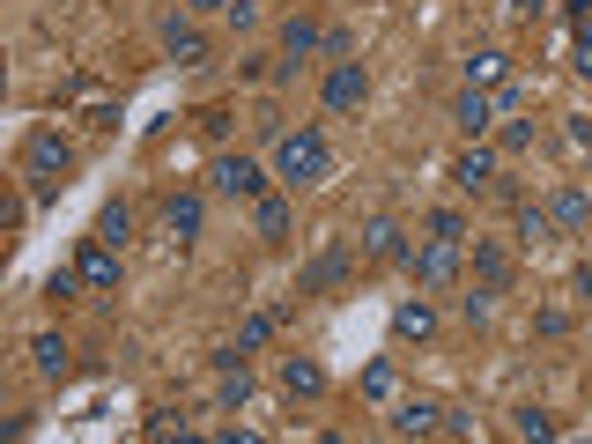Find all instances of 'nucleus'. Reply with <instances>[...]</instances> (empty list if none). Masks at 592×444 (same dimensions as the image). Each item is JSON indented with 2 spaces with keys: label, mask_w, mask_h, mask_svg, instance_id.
<instances>
[{
  "label": "nucleus",
  "mask_w": 592,
  "mask_h": 444,
  "mask_svg": "<svg viewBox=\"0 0 592 444\" xmlns=\"http://www.w3.org/2000/svg\"><path fill=\"white\" fill-rule=\"evenodd\" d=\"M67 170H75V141H67L60 126H38V134L23 141V178H30V201H52V193L67 186Z\"/></svg>",
  "instance_id": "1"
},
{
  "label": "nucleus",
  "mask_w": 592,
  "mask_h": 444,
  "mask_svg": "<svg viewBox=\"0 0 592 444\" xmlns=\"http://www.w3.org/2000/svg\"><path fill=\"white\" fill-rule=\"evenodd\" d=\"M326 163H334V156H326V134H319V126H296V134L274 141V170H282L289 186H319Z\"/></svg>",
  "instance_id": "2"
},
{
  "label": "nucleus",
  "mask_w": 592,
  "mask_h": 444,
  "mask_svg": "<svg viewBox=\"0 0 592 444\" xmlns=\"http://www.w3.org/2000/svg\"><path fill=\"white\" fill-rule=\"evenodd\" d=\"M408 267H415V282H423V289H452V282H460V244L429 238V244L408 252Z\"/></svg>",
  "instance_id": "3"
},
{
  "label": "nucleus",
  "mask_w": 592,
  "mask_h": 444,
  "mask_svg": "<svg viewBox=\"0 0 592 444\" xmlns=\"http://www.w3.org/2000/svg\"><path fill=\"white\" fill-rule=\"evenodd\" d=\"M348 267H356V252H348V244H326V252L296 275V296H326V289H340V282H348Z\"/></svg>",
  "instance_id": "4"
},
{
  "label": "nucleus",
  "mask_w": 592,
  "mask_h": 444,
  "mask_svg": "<svg viewBox=\"0 0 592 444\" xmlns=\"http://www.w3.org/2000/svg\"><path fill=\"white\" fill-rule=\"evenodd\" d=\"M208 186H215V193H230V201H259V193H267V178H259L253 156H215Z\"/></svg>",
  "instance_id": "5"
},
{
  "label": "nucleus",
  "mask_w": 592,
  "mask_h": 444,
  "mask_svg": "<svg viewBox=\"0 0 592 444\" xmlns=\"http://www.w3.org/2000/svg\"><path fill=\"white\" fill-rule=\"evenodd\" d=\"M363 97H371V75H363L356 60H334V75H326V112L348 119V112H363Z\"/></svg>",
  "instance_id": "6"
},
{
  "label": "nucleus",
  "mask_w": 592,
  "mask_h": 444,
  "mask_svg": "<svg viewBox=\"0 0 592 444\" xmlns=\"http://www.w3.org/2000/svg\"><path fill=\"white\" fill-rule=\"evenodd\" d=\"M75 275H82V289H119V244L89 238L82 259H75Z\"/></svg>",
  "instance_id": "7"
},
{
  "label": "nucleus",
  "mask_w": 592,
  "mask_h": 444,
  "mask_svg": "<svg viewBox=\"0 0 592 444\" xmlns=\"http://www.w3.org/2000/svg\"><path fill=\"white\" fill-rule=\"evenodd\" d=\"M164 52L178 60V67H208V38H201L185 15H164Z\"/></svg>",
  "instance_id": "8"
},
{
  "label": "nucleus",
  "mask_w": 592,
  "mask_h": 444,
  "mask_svg": "<svg viewBox=\"0 0 592 444\" xmlns=\"http://www.w3.org/2000/svg\"><path fill=\"white\" fill-rule=\"evenodd\" d=\"M452 119L466 126V141H481V134L497 126V97H489V89H460V104H452Z\"/></svg>",
  "instance_id": "9"
},
{
  "label": "nucleus",
  "mask_w": 592,
  "mask_h": 444,
  "mask_svg": "<svg viewBox=\"0 0 592 444\" xmlns=\"http://www.w3.org/2000/svg\"><path fill=\"white\" fill-rule=\"evenodd\" d=\"M201 215H208V207H201V193H170V201H164V230L178 244H193V238H201Z\"/></svg>",
  "instance_id": "10"
},
{
  "label": "nucleus",
  "mask_w": 592,
  "mask_h": 444,
  "mask_svg": "<svg viewBox=\"0 0 592 444\" xmlns=\"http://www.w3.org/2000/svg\"><path fill=\"white\" fill-rule=\"evenodd\" d=\"M282 393H289V401H319V393H326L319 356H289V364H282Z\"/></svg>",
  "instance_id": "11"
},
{
  "label": "nucleus",
  "mask_w": 592,
  "mask_h": 444,
  "mask_svg": "<svg viewBox=\"0 0 592 444\" xmlns=\"http://www.w3.org/2000/svg\"><path fill=\"white\" fill-rule=\"evenodd\" d=\"M452 186H460V193L497 186V156H489V149H460V156H452Z\"/></svg>",
  "instance_id": "12"
},
{
  "label": "nucleus",
  "mask_w": 592,
  "mask_h": 444,
  "mask_svg": "<svg viewBox=\"0 0 592 444\" xmlns=\"http://www.w3.org/2000/svg\"><path fill=\"white\" fill-rule=\"evenodd\" d=\"M311 52H326V30L311 15H289L282 23V60H311Z\"/></svg>",
  "instance_id": "13"
},
{
  "label": "nucleus",
  "mask_w": 592,
  "mask_h": 444,
  "mask_svg": "<svg viewBox=\"0 0 592 444\" xmlns=\"http://www.w3.org/2000/svg\"><path fill=\"white\" fill-rule=\"evenodd\" d=\"M363 252H371V259H408V252H415V244H408V230H400V223H392V215H378V223H371V230H363Z\"/></svg>",
  "instance_id": "14"
},
{
  "label": "nucleus",
  "mask_w": 592,
  "mask_h": 444,
  "mask_svg": "<svg viewBox=\"0 0 592 444\" xmlns=\"http://www.w3.org/2000/svg\"><path fill=\"white\" fill-rule=\"evenodd\" d=\"M445 422V407H429V401H400L392 407V437H429Z\"/></svg>",
  "instance_id": "15"
},
{
  "label": "nucleus",
  "mask_w": 592,
  "mask_h": 444,
  "mask_svg": "<svg viewBox=\"0 0 592 444\" xmlns=\"http://www.w3.org/2000/svg\"><path fill=\"white\" fill-rule=\"evenodd\" d=\"M253 223H259V238H267V244H289V201H282V193H259Z\"/></svg>",
  "instance_id": "16"
},
{
  "label": "nucleus",
  "mask_w": 592,
  "mask_h": 444,
  "mask_svg": "<svg viewBox=\"0 0 592 444\" xmlns=\"http://www.w3.org/2000/svg\"><path fill=\"white\" fill-rule=\"evenodd\" d=\"M511 81V52H474L466 60V89H504Z\"/></svg>",
  "instance_id": "17"
},
{
  "label": "nucleus",
  "mask_w": 592,
  "mask_h": 444,
  "mask_svg": "<svg viewBox=\"0 0 592 444\" xmlns=\"http://www.w3.org/2000/svg\"><path fill=\"white\" fill-rule=\"evenodd\" d=\"M549 215H555V230L570 238V230H585V223H592V201H585V193H578V186H563V193H555V201H549Z\"/></svg>",
  "instance_id": "18"
},
{
  "label": "nucleus",
  "mask_w": 592,
  "mask_h": 444,
  "mask_svg": "<svg viewBox=\"0 0 592 444\" xmlns=\"http://www.w3.org/2000/svg\"><path fill=\"white\" fill-rule=\"evenodd\" d=\"M392 333H400V341H429V333H437V312L415 296V304H400V312H392Z\"/></svg>",
  "instance_id": "19"
},
{
  "label": "nucleus",
  "mask_w": 592,
  "mask_h": 444,
  "mask_svg": "<svg viewBox=\"0 0 592 444\" xmlns=\"http://www.w3.org/2000/svg\"><path fill=\"white\" fill-rule=\"evenodd\" d=\"M474 275H481V289H504L511 282V252L504 244H474Z\"/></svg>",
  "instance_id": "20"
},
{
  "label": "nucleus",
  "mask_w": 592,
  "mask_h": 444,
  "mask_svg": "<svg viewBox=\"0 0 592 444\" xmlns=\"http://www.w3.org/2000/svg\"><path fill=\"white\" fill-rule=\"evenodd\" d=\"M518 244H555V215L533 201H518Z\"/></svg>",
  "instance_id": "21"
},
{
  "label": "nucleus",
  "mask_w": 592,
  "mask_h": 444,
  "mask_svg": "<svg viewBox=\"0 0 592 444\" xmlns=\"http://www.w3.org/2000/svg\"><path fill=\"white\" fill-rule=\"evenodd\" d=\"M30 364H38L44 378H60V370H67V341H60V333H38V341H30Z\"/></svg>",
  "instance_id": "22"
},
{
  "label": "nucleus",
  "mask_w": 592,
  "mask_h": 444,
  "mask_svg": "<svg viewBox=\"0 0 592 444\" xmlns=\"http://www.w3.org/2000/svg\"><path fill=\"white\" fill-rule=\"evenodd\" d=\"M511 430H518V437H541V444H549L563 422H555L549 407H518V415H511Z\"/></svg>",
  "instance_id": "23"
},
{
  "label": "nucleus",
  "mask_w": 592,
  "mask_h": 444,
  "mask_svg": "<svg viewBox=\"0 0 592 444\" xmlns=\"http://www.w3.org/2000/svg\"><path fill=\"white\" fill-rule=\"evenodd\" d=\"M127 230H133L127 201H112V207H104V215H96V238H104V244H127Z\"/></svg>",
  "instance_id": "24"
},
{
  "label": "nucleus",
  "mask_w": 592,
  "mask_h": 444,
  "mask_svg": "<svg viewBox=\"0 0 592 444\" xmlns=\"http://www.w3.org/2000/svg\"><path fill=\"white\" fill-rule=\"evenodd\" d=\"M429 238H445V244H466V215H460V207H437V215H429Z\"/></svg>",
  "instance_id": "25"
},
{
  "label": "nucleus",
  "mask_w": 592,
  "mask_h": 444,
  "mask_svg": "<svg viewBox=\"0 0 592 444\" xmlns=\"http://www.w3.org/2000/svg\"><path fill=\"white\" fill-rule=\"evenodd\" d=\"M245 393H253V364L222 370V407H245Z\"/></svg>",
  "instance_id": "26"
},
{
  "label": "nucleus",
  "mask_w": 592,
  "mask_h": 444,
  "mask_svg": "<svg viewBox=\"0 0 592 444\" xmlns=\"http://www.w3.org/2000/svg\"><path fill=\"white\" fill-rule=\"evenodd\" d=\"M497 296H504V289H466V304H460V312H466V326H481V319H489V312H497Z\"/></svg>",
  "instance_id": "27"
},
{
  "label": "nucleus",
  "mask_w": 592,
  "mask_h": 444,
  "mask_svg": "<svg viewBox=\"0 0 592 444\" xmlns=\"http://www.w3.org/2000/svg\"><path fill=\"white\" fill-rule=\"evenodd\" d=\"M504 149H511V156L533 149V119H504Z\"/></svg>",
  "instance_id": "28"
},
{
  "label": "nucleus",
  "mask_w": 592,
  "mask_h": 444,
  "mask_svg": "<svg viewBox=\"0 0 592 444\" xmlns=\"http://www.w3.org/2000/svg\"><path fill=\"white\" fill-rule=\"evenodd\" d=\"M363 393H371V401H385V393H392V364H371V370H363Z\"/></svg>",
  "instance_id": "29"
},
{
  "label": "nucleus",
  "mask_w": 592,
  "mask_h": 444,
  "mask_svg": "<svg viewBox=\"0 0 592 444\" xmlns=\"http://www.w3.org/2000/svg\"><path fill=\"white\" fill-rule=\"evenodd\" d=\"M75 282H82V275H75V267H60V275L44 282V296H52V304H67V296H75Z\"/></svg>",
  "instance_id": "30"
},
{
  "label": "nucleus",
  "mask_w": 592,
  "mask_h": 444,
  "mask_svg": "<svg viewBox=\"0 0 592 444\" xmlns=\"http://www.w3.org/2000/svg\"><path fill=\"white\" fill-rule=\"evenodd\" d=\"M578 75L592 81V23H578Z\"/></svg>",
  "instance_id": "31"
},
{
  "label": "nucleus",
  "mask_w": 592,
  "mask_h": 444,
  "mask_svg": "<svg viewBox=\"0 0 592 444\" xmlns=\"http://www.w3.org/2000/svg\"><path fill=\"white\" fill-rule=\"evenodd\" d=\"M185 8H193V15H215V8H230V0H185Z\"/></svg>",
  "instance_id": "32"
},
{
  "label": "nucleus",
  "mask_w": 592,
  "mask_h": 444,
  "mask_svg": "<svg viewBox=\"0 0 592 444\" xmlns=\"http://www.w3.org/2000/svg\"><path fill=\"white\" fill-rule=\"evenodd\" d=\"M511 8H518V15H541V8H549V0H511Z\"/></svg>",
  "instance_id": "33"
},
{
  "label": "nucleus",
  "mask_w": 592,
  "mask_h": 444,
  "mask_svg": "<svg viewBox=\"0 0 592 444\" xmlns=\"http://www.w3.org/2000/svg\"><path fill=\"white\" fill-rule=\"evenodd\" d=\"M585 8H592V0H570V15H578V23H585Z\"/></svg>",
  "instance_id": "34"
}]
</instances>
